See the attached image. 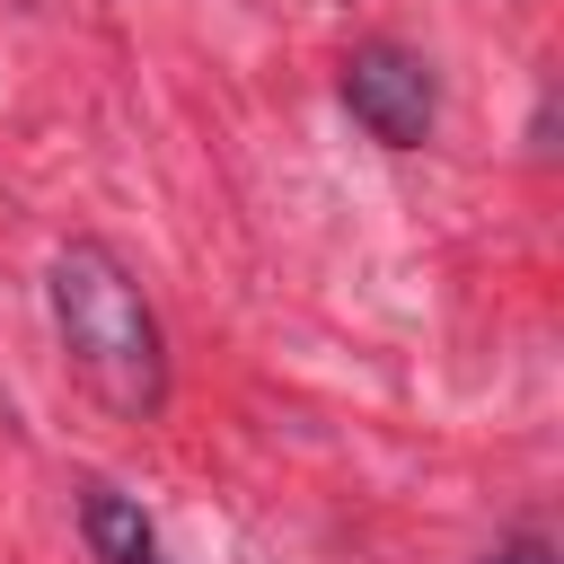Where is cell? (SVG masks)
<instances>
[{
    "label": "cell",
    "instance_id": "obj_1",
    "mask_svg": "<svg viewBox=\"0 0 564 564\" xmlns=\"http://www.w3.org/2000/svg\"><path fill=\"white\" fill-rule=\"evenodd\" d=\"M53 326H62V352L79 361V379L115 405V414H159L167 405V335H159V308L141 291V273L106 247V238H70L53 256Z\"/></svg>",
    "mask_w": 564,
    "mask_h": 564
},
{
    "label": "cell",
    "instance_id": "obj_2",
    "mask_svg": "<svg viewBox=\"0 0 564 564\" xmlns=\"http://www.w3.org/2000/svg\"><path fill=\"white\" fill-rule=\"evenodd\" d=\"M344 106L370 123V141H388V150H414V141L432 132V106H441V88H432L423 53H405V44H361V53L344 62Z\"/></svg>",
    "mask_w": 564,
    "mask_h": 564
},
{
    "label": "cell",
    "instance_id": "obj_3",
    "mask_svg": "<svg viewBox=\"0 0 564 564\" xmlns=\"http://www.w3.org/2000/svg\"><path fill=\"white\" fill-rule=\"evenodd\" d=\"M79 529H88L97 564H167V555H159V529H150L141 502H123L115 485H79Z\"/></svg>",
    "mask_w": 564,
    "mask_h": 564
},
{
    "label": "cell",
    "instance_id": "obj_4",
    "mask_svg": "<svg viewBox=\"0 0 564 564\" xmlns=\"http://www.w3.org/2000/svg\"><path fill=\"white\" fill-rule=\"evenodd\" d=\"M494 564H546V546H502Z\"/></svg>",
    "mask_w": 564,
    "mask_h": 564
}]
</instances>
